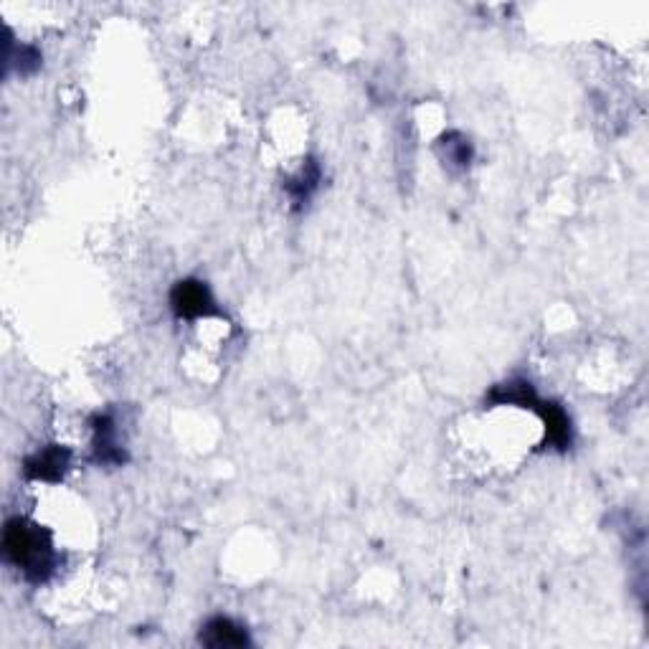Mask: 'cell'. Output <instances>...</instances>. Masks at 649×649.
I'll list each match as a JSON object with an SVG mask.
<instances>
[{
  "label": "cell",
  "instance_id": "obj_1",
  "mask_svg": "<svg viewBox=\"0 0 649 649\" xmlns=\"http://www.w3.org/2000/svg\"><path fill=\"white\" fill-rule=\"evenodd\" d=\"M3 556L11 566L26 576L31 584H44L56 571L59 556L54 551L51 535L41 525L26 518H13L3 530Z\"/></svg>",
  "mask_w": 649,
  "mask_h": 649
},
{
  "label": "cell",
  "instance_id": "obj_2",
  "mask_svg": "<svg viewBox=\"0 0 649 649\" xmlns=\"http://www.w3.org/2000/svg\"><path fill=\"white\" fill-rule=\"evenodd\" d=\"M170 307L175 315L183 320H198V317L216 315V300H213L211 290L201 279H180L170 292Z\"/></svg>",
  "mask_w": 649,
  "mask_h": 649
},
{
  "label": "cell",
  "instance_id": "obj_3",
  "mask_svg": "<svg viewBox=\"0 0 649 649\" xmlns=\"http://www.w3.org/2000/svg\"><path fill=\"white\" fill-rule=\"evenodd\" d=\"M69 467H71L69 449L59 447V444H51V447L39 449L33 457H28L26 464H23V472H26L28 480L59 482Z\"/></svg>",
  "mask_w": 649,
  "mask_h": 649
},
{
  "label": "cell",
  "instance_id": "obj_4",
  "mask_svg": "<svg viewBox=\"0 0 649 649\" xmlns=\"http://www.w3.org/2000/svg\"><path fill=\"white\" fill-rule=\"evenodd\" d=\"M94 462L97 464H122L127 459L125 449L117 439V426L110 414L94 416Z\"/></svg>",
  "mask_w": 649,
  "mask_h": 649
},
{
  "label": "cell",
  "instance_id": "obj_5",
  "mask_svg": "<svg viewBox=\"0 0 649 649\" xmlns=\"http://www.w3.org/2000/svg\"><path fill=\"white\" fill-rule=\"evenodd\" d=\"M201 644L213 649H231V647H246L249 644V634L241 624H236L229 617H213L203 624L201 629Z\"/></svg>",
  "mask_w": 649,
  "mask_h": 649
},
{
  "label": "cell",
  "instance_id": "obj_6",
  "mask_svg": "<svg viewBox=\"0 0 649 649\" xmlns=\"http://www.w3.org/2000/svg\"><path fill=\"white\" fill-rule=\"evenodd\" d=\"M533 411H538L540 419H543V424H546V444L561 449V452L563 449L571 447V442H573L571 419H568V414L561 409V406L551 404V401L538 399L535 401Z\"/></svg>",
  "mask_w": 649,
  "mask_h": 649
},
{
  "label": "cell",
  "instance_id": "obj_7",
  "mask_svg": "<svg viewBox=\"0 0 649 649\" xmlns=\"http://www.w3.org/2000/svg\"><path fill=\"white\" fill-rule=\"evenodd\" d=\"M317 183H320V165L315 163V160H307L305 165H302L300 173L295 175V178L287 180V193H290V198L295 201V206H302V203L310 201L312 191L317 188Z\"/></svg>",
  "mask_w": 649,
  "mask_h": 649
},
{
  "label": "cell",
  "instance_id": "obj_8",
  "mask_svg": "<svg viewBox=\"0 0 649 649\" xmlns=\"http://www.w3.org/2000/svg\"><path fill=\"white\" fill-rule=\"evenodd\" d=\"M439 148L444 150V160L454 168H467L472 163V145L470 140L459 132H449V135L442 137Z\"/></svg>",
  "mask_w": 649,
  "mask_h": 649
}]
</instances>
